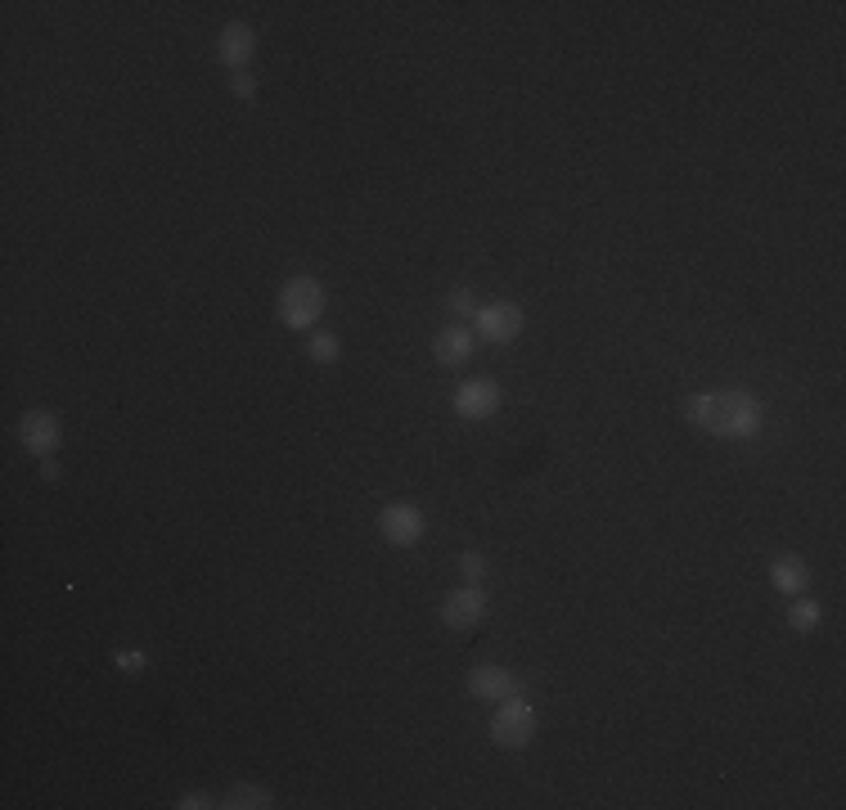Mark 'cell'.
I'll use <instances>...</instances> for the list:
<instances>
[{
	"label": "cell",
	"mask_w": 846,
	"mask_h": 810,
	"mask_svg": "<svg viewBox=\"0 0 846 810\" xmlns=\"http://www.w3.org/2000/svg\"><path fill=\"white\" fill-rule=\"evenodd\" d=\"M689 423H698L702 432L711 437H729V441H743L761 432V401L747 392H702L684 405Z\"/></svg>",
	"instance_id": "6da1fadb"
},
{
	"label": "cell",
	"mask_w": 846,
	"mask_h": 810,
	"mask_svg": "<svg viewBox=\"0 0 846 810\" xmlns=\"http://www.w3.org/2000/svg\"><path fill=\"white\" fill-rule=\"evenodd\" d=\"M320 311H324V288L311 275L288 279L284 293H279V315H284L288 329H311L320 320Z\"/></svg>",
	"instance_id": "7a4b0ae2"
},
{
	"label": "cell",
	"mask_w": 846,
	"mask_h": 810,
	"mask_svg": "<svg viewBox=\"0 0 846 810\" xmlns=\"http://www.w3.org/2000/svg\"><path fill=\"white\" fill-rule=\"evenodd\" d=\"M531 734H536V711H531L522 698H504L500 711H495V720H491V738L500 747H527Z\"/></svg>",
	"instance_id": "3957f363"
},
{
	"label": "cell",
	"mask_w": 846,
	"mask_h": 810,
	"mask_svg": "<svg viewBox=\"0 0 846 810\" xmlns=\"http://www.w3.org/2000/svg\"><path fill=\"white\" fill-rule=\"evenodd\" d=\"M477 333H482L486 342H513L522 333V306H513V302L482 306V311H477Z\"/></svg>",
	"instance_id": "277c9868"
},
{
	"label": "cell",
	"mask_w": 846,
	"mask_h": 810,
	"mask_svg": "<svg viewBox=\"0 0 846 810\" xmlns=\"http://www.w3.org/2000/svg\"><path fill=\"white\" fill-rule=\"evenodd\" d=\"M455 410L464 414V419H486V414H495L500 410V383H491V378H468V383H459Z\"/></svg>",
	"instance_id": "5b68a950"
},
{
	"label": "cell",
	"mask_w": 846,
	"mask_h": 810,
	"mask_svg": "<svg viewBox=\"0 0 846 810\" xmlns=\"http://www.w3.org/2000/svg\"><path fill=\"white\" fill-rule=\"evenodd\" d=\"M378 531H383L392 545H414L423 536V513L414 504H387L378 513Z\"/></svg>",
	"instance_id": "8992f818"
},
{
	"label": "cell",
	"mask_w": 846,
	"mask_h": 810,
	"mask_svg": "<svg viewBox=\"0 0 846 810\" xmlns=\"http://www.w3.org/2000/svg\"><path fill=\"white\" fill-rule=\"evenodd\" d=\"M482 612H486V594L477 590V585H464V590H455L446 599L441 621H446L450 630H468V626H477V621H482Z\"/></svg>",
	"instance_id": "52a82bcc"
},
{
	"label": "cell",
	"mask_w": 846,
	"mask_h": 810,
	"mask_svg": "<svg viewBox=\"0 0 846 810\" xmlns=\"http://www.w3.org/2000/svg\"><path fill=\"white\" fill-rule=\"evenodd\" d=\"M18 437H23V446L32 450V455H50V450L59 446V419L45 410H32L18 423Z\"/></svg>",
	"instance_id": "ba28073f"
},
{
	"label": "cell",
	"mask_w": 846,
	"mask_h": 810,
	"mask_svg": "<svg viewBox=\"0 0 846 810\" xmlns=\"http://www.w3.org/2000/svg\"><path fill=\"white\" fill-rule=\"evenodd\" d=\"M468 693L473 698H486V702H504L518 693V680H513L504 666H477L473 675H468Z\"/></svg>",
	"instance_id": "9c48e42d"
},
{
	"label": "cell",
	"mask_w": 846,
	"mask_h": 810,
	"mask_svg": "<svg viewBox=\"0 0 846 810\" xmlns=\"http://www.w3.org/2000/svg\"><path fill=\"white\" fill-rule=\"evenodd\" d=\"M437 360L441 365H464L468 356H473V333L464 329V324H450V329L437 333Z\"/></svg>",
	"instance_id": "30bf717a"
},
{
	"label": "cell",
	"mask_w": 846,
	"mask_h": 810,
	"mask_svg": "<svg viewBox=\"0 0 846 810\" xmlns=\"http://www.w3.org/2000/svg\"><path fill=\"white\" fill-rule=\"evenodd\" d=\"M252 45H257V36H252L248 23H230L221 32V59L230 63V68H243V63L252 59Z\"/></svg>",
	"instance_id": "8fae6325"
},
{
	"label": "cell",
	"mask_w": 846,
	"mask_h": 810,
	"mask_svg": "<svg viewBox=\"0 0 846 810\" xmlns=\"http://www.w3.org/2000/svg\"><path fill=\"white\" fill-rule=\"evenodd\" d=\"M770 581H774V590L797 594L801 585H806V567H801V558H774Z\"/></svg>",
	"instance_id": "7c38bea8"
},
{
	"label": "cell",
	"mask_w": 846,
	"mask_h": 810,
	"mask_svg": "<svg viewBox=\"0 0 846 810\" xmlns=\"http://www.w3.org/2000/svg\"><path fill=\"white\" fill-rule=\"evenodd\" d=\"M225 806H239V810H266L270 806V792L266 788H234L230 792V801H225Z\"/></svg>",
	"instance_id": "4fadbf2b"
},
{
	"label": "cell",
	"mask_w": 846,
	"mask_h": 810,
	"mask_svg": "<svg viewBox=\"0 0 846 810\" xmlns=\"http://www.w3.org/2000/svg\"><path fill=\"white\" fill-rule=\"evenodd\" d=\"M788 621H792V626H797V630H815V626H819V603H810V599L792 603Z\"/></svg>",
	"instance_id": "5bb4252c"
},
{
	"label": "cell",
	"mask_w": 846,
	"mask_h": 810,
	"mask_svg": "<svg viewBox=\"0 0 846 810\" xmlns=\"http://www.w3.org/2000/svg\"><path fill=\"white\" fill-rule=\"evenodd\" d=\"M311 356L315 360H338V338H333V333H315V338H311Z\"/></svg>",
	"instance_id": "9a60e30c"
},
{
	"label": "cell",
	"mask_w": 846,
	"mask_h": 810,
	"mask_svg": "<svg viewBox=\"0 0 846 810\" xmlns=\"http://www.w3.org/2000/svg\"><path fill=\"white\" fill-rule=\"evenodd\" d=\"M482 572H486V558L482 554H464V576H468V581H477Z\"/></svg>",
	"instance_id": "2e32d148"
},
{
	"label": "cell",
	"mask_w": 846,
	"mask_h": 810,
	"mask_svg": "<svg viewBox=\"0 0 846 810\" xmlns=\"http://www.w3.org/2000/svg\"><path fill=\"white\" fill-rule=\"evenodd\" d=\"M450 311L468 315V311H473V293H464V288H459V293H450Z\"/></svg>",
	"instance_id": "e0dca14e"
},
{
	"label": "cell",
	"mask_w": 846,
	"mask_h": 810,
	"mask_svg": "<svg viewBox=\"0 0 846 810\" xmlns=\"http://www.w3.org/2000/svg\"><path fill=\"white\" fill-rule=\"evenodd\" d=\"M117 666L122 671H144V653H117Z\"/></svg>",
	"instance_id": "ac0fdd59"
},
{
	"label": "cell",
	"mask_w": 846,
	"mask_h": 810,
	"mask_svg": "<svg viewBox=\"0 0 846 810\" xmlns=\"http://www.w3.org/2000/svg\"><path fill=\"white\" fill-rule=\"evenodd\" d=\"M252 90H257V86H252V77H248V72H239V77H234V95L252 99Z\"/></svg>",
	"instance_id": "d6986e66"
},
{
	"label": "cell",
	"mask_w": 846,
	"mask_h": 810,
	"mask_svg": "<svg viewBox=\"0 0 846 810\" xmlns=\"http://www.w3.org/2000/svg\"><path fill=\"white\" fill-rule=\"evenodd\" d=\"M198 806H212V797H203V792H189V797L180 801V810H198Z\"/></svg>",
	"instance_id": "ffe728a7"
},
{
	"label": "cell",
	"mask_w": 846,
	"mask_h": 810,
	"mask_svg": "<svg viewBox=\"0 0 846 810\" xmlns=\"http://www.w3.org/2000/svg\"><path fill=\"white\" fill-rule=\"evenodd\" d=\"M41 477H45V482H54V477H59V464H54V459H45V464H41Z\"/></svg>",
	"instance_id": "44dd1931"
}]
</instances>
